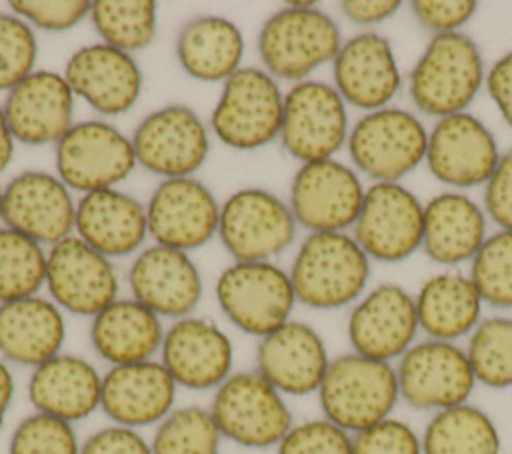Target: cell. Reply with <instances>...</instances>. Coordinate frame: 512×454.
I'll list each match as a JSON object with an SVG mask.
<instances>
[{"label":"cell","instance_id":"8","mask_svg":"<svg viewBox=\"0 0 512 454\" xmlns=\"http://www.w3.org/2000/svg\"><path fill=\"white\" fill-rule=\"evenodd\" d=\"M214 292L228 322L258 340L292 320L298 302L290 274L272 260L232 262L220 272Z\"/></svg>","mask_w":512,"mask_h":454},{"label":"cell","instance_id":"13","mask_svg":"<svg viewBox=\"0 0 512 454\" xmlns=\"http://www.w3.org/2000/svg\"><path fill=\"white\" fill-rule=\"evenodd\" d=\"M424 204L400 182H372L352 226L370 260L400 262L422 250Z\"/></svg>","mask_w":512,"mask_h":454},{"label":"cell","instance_id":"21","mask_svg":"<svg viewBox=\"0 0 512 454\" xmlns=\"http://www.w3.org/2000/svg\"><path fill=\"white\" fill-rule=\"evenodd\" d=\"M160 362L178 388L216 390L232 374L234 346L218 324L190 314L166 328Z\"/></svg>","mask_w":512,"mask_h":454},{"label":"cell","instance_id":"1","mask_svg":"<svg viewBox=\"0 0 512 454\" xmlns=\"http://www.w3.org/2000/svg\"><path fill=\"white\" fill-rule=\"evenodd\" d=\"M288 274L300 304L336 310L366 294L370 258L348 232H310L300 242Z\"/></svg>","mask_w":512,"mask_h":454},{"label":"cell","instance_id":"32","mask_svg":"<svg viewBox=\"0 0 512 454\" xmlns=\"http://www.w3.org/2000/svg\"><path fill=\"white\" fill-rule=\"evenodd\" d=\"M162 318L134 298H116L90 322V344L110 366L154 360L164 340Z\"/></svg>","mask_w":512,"mask_h":454},{"label":"cell","instance_id":"3","mask_svg":"<svg viewBox=\"0 0 512 454\" xmlns=\"http://www.w3.org/2000/svg\"><path fill=\"white\" fill-rule=\"evenodd\" d=\"M342 42L340 26L316 2H290L266 18L256 46L270 76L296 84L332 62Z\"/></svg>","mask_w":512,"mask_h":454},{"label":"cell","instance_id":"28","mask_svg":"<svg viewBox=\"0 0 512 454\" xmlns=\"http://www.w3.org/2000/svg\"><path fill=\"white\" fill-rule=\"evenodd\" d=\"M74 234L110 260L130 256L148 236L146 206L118 188L82 194L76 200Z\"/></svg>","mask_w":512,"mask_h":454},{"label":"cell","instance_id":"9","mask_svg":"<svg viewBox=\"0 0 512 454\" xmlns=\"http://www.w3.org/2000/svg\"><path fill=\"white\" fill-rule=\"evenodd\" d=\"M400 400L414 410L438 412L464 402L478 384L458 342L416 340L396 362Z\"/></svg>","mask_w":512,"mask_h":454},{"label":"cell","instance_id":"14","mask_svg":"<svg viewBox=\"0 0 512 454\" xmlns=\"http://www.w3.org/2000/svg\"><path fill=\"white\" fill-rule=\"evenodd\" d=\"M130 140L138 166L162 180L194 176L210 150L206 124L184 104H168L146 114Z\"/></svg>","mask_w":512,"mask_h":454},{"label":"cell","instance_id":"33","mask_svg":"<svg viewBox=\"0 0 512 454\" xmlns=\"http://www.w3.org/2000/svg\"><path fill=\"white\" fill-rule=\"evenodd\" d=\"M418 326L426 338L458 342L482 320V298L468 274L440 272L422 282L416 296Z\"/></svg>","mask_w":512,"mask_h":454},{"label":"cell","instance_id":"36","mask_svg":"<svg viewBox=\"0 0 512 454\" xmlns=\"http://www.w3.org/2000/svg\"><path fill=\"white\" fill-rule=\"evenodd\" d=\"M156 14L150 0H96L88 18L104 44L132 54L154 40Z\"/></svg>","mask_w":512,"mask_h":454},{"label":"cell","instance_id":"23","mask_svg":"<svg viewBox=\"0 0 512 454\" xmlns=\"http://www.w3.org/2000/svg\"><path fill=\"white\" fill-rule=\"evenodd\" d=\"M62 74L74 96L102 116H120L132 110L142 94L138 62L132 54L104 42L72 52Z\"/></svg>","mask_w":512,"mask_h":454},{"label":"cell","instance_id":"35","mask_svg":"<svg viewBox=\"0 0 512 454\" xmlns=\"http://www.w3.org/2000/svg\"><path fill=\"white\" fill-rule=\"evenodd\" d=\"M420 440L422 454H500L502 450L494 418L472 402L434 412Z\"/></svg>","mask_w":512,"mask_h":454},{"label":"cell","instance_id":"24","mask_svg":"<svg viewBox=\"0 0 512 454\" xmlns=\"http://www.w3.org/2000/svg\"><path fill=\"white\" fill-rule=\"evenodd\" d=\"M128 286L132 298L160 318L190 316L202 300V276L188 252L160 244L136 254L128 270Z\"/></svg>","mask_w":512,"mask_h":454},{"label":"cell","instance_id":"50","mask_svg":"<svg viewBox=\"0 0 512 454\" xmlns=\"http://www.w3.org/2000/svg\"><path fill=\"white\" fill-rule=\"evenodd\" d=\"M398 0H346L340 4L342 14L358 26H374L400 10Z\"/></svg>","mask_w":512,"mask_h":454},{"label":"cell","instance_id":"42","mask_svg":"<svg viewBox=\"0 0 512 454\" xmlns=\"http://www.w3.org/2000/svg\"><path fill=\"white\" fill-rule=\"evenodd\" d=\"M34 28L14 12H0V92H10L36 68Z\"/></svg>","mask_w":512,"mask_h":454},{"label":"cell","instance_id":"19","mask_svg":"<svg viewBox=\"0 0 512 454\" xmlns=\"http://www.w3.org/2000/svg\"><path fill=\"white\" fill-rule=\"evenodd\" d=\"M418 332L414 296L390 282L368 290L346 322L352 352L392 364L416 342Z\"/></svg>","mask_w":512,"mask_h":454},{"label":"cell","instance_id":"15","mask_svg":"<svg viewBox=\"0 0 512 454\" xmlns=\"http://www.w3.org/2000/svg\"><path fill=\"white\" fill-rule=\"evenodd\" d=\"M366 188L358 172L336 160L300 164L290 184L288 206L308 232H346L354 226Z\"/></svg>","mask_w":512,"mask_h":454},{"label":"cell","instance_id":"7","mask_svg":"<svg viewBox=\"0 0 512 454\" xmlns=\"http://www.w3.org/2000/svg\"><path fill=\"white\" fill-rule=\"evenodd\" d=\"M428 130L404 108H380L360 116L346 148L356 172L372 182H400L426 160Z\"/></svg>","mask_w":512,"mask_h":454},{"label":"cell","instance_id":"31","mask_svg":"<svg viewBox=\"0 0 512 454\" xmlns=\"http://www.w3.org/2000/svg\"><path fill=\"white\" fill-rule=\"evenodd\" d=\"M64 312L40 294L0 304V358L36 368L62 352Z\"/></svg>","mask_w":512,"mask_h":454},{"label":"cell","instance_id":"38","mask_svg":"<svg viewBox=\"0 0 512 454\" xmlns=\"http://www.w3.org/2000/svg\"><path fill=\"white\" fill-rule=\"evenodd\" d=\"M464 350L478 384L492 390L512 388V316L482 318Z\"/></svg>","mask_w":512,"mask_h":454},{"label":"cell","instance_id":"40","mask_svg":"<svg viewBox=\"0 0 512 454\" xmlns=\"http://www.w3.org/2000/svg\"><path fill=\"white\" fill-rule=\"evenodd\" d=\"M470 280L484 304L512 308V230H498L486 236L470 260Z\"/></svg>","mask_w":512,"mask_h":454},{"label":"cell","instance_id":"29","mask_svg":"<svg viewBox=\"0 0 512 454\" xmlns=\"http://www.w3.org/2000/svg\"><path fill=\"white\" fill-rule=\"evenodd\" d=\"M26 392L34 412L74 424L100 408L102 374L86 358L60 352L32 368Z\"/></svg>","mask_w":512,"mask_h":454},{"label":"cell","instance_id":"52","mask_svg":"<svg viewBox=\"0 0 512 454\" xmlns=\"http://www.w3.org/2000/svg\"><path fill=\"white\" fill-rule=\"evenodd\" d=\"M14 144H16V140L10 132L4 110L0 106V174L10 166V162L14 158Z\"/></svg>","mask_w":512,"mask_h":454},{"label":"cell","instance_id":"34","mask_svg":"<svg viewBox=\"0 0 512 454\" xmlns=\"http://www.w3.org/2000/svg\"><path fill=\"white\" fill-rule=\"evenodd\" d=\"M176 56L190 78L224 82L242 68L244 36L224 16H196L180 28Z\"/></svg>","mask_w":512,"mask_h":454},{"label":"cell","instance_id":"11","mask_svg":"<svg viewBox=\"0 0 512 454\" xmlns=\"http://www.w3.org/2000/svg\"><path fill=\"white\" fill-rule=\"evenodd\" d=\"M350 134L346 102L334 84L302 80L284 92L280 142L300 164L328 160L346 146Z\"/></svg>","mask_w":512,"mask_h":454},{"label":"cell","instance_id":"10","mask_svg":"<svg viewBox=\"0 0 512 454\" xmlns=\"http://www.w3.org/2000/svg\"><path fill=\"white\" fill-rule=\"evenodd\" d=\"M296 218L276 194L248 186L220 204L218 236L234 262H270L296 236Z\"/></svg>","mask_w":512,"mask_h":454},{"label":"cell","instance_id":"45","mask_svg":"<svg viewBox=\"0 0 512 454\" xmlns=\"http://www.w3.org/2000/svg\"><path fill=\"white\" fill-rule=\"evenodd\" d=\"M92 2L86 0H14L10 12L26 20L32 28L64 32L90 16Z\"/></svg>","mask_w":512,"mask_h":454},{"label":"cell","instance_id":"12","mask_svg":"<svg viewBox=\"0 0 512 454\" xmlns=\"http://www.w3.org/2000/svg\"><path fill=\"white\" fill-rule=\"evenodd\" d=\"M56 176L74 192L114 188L138 166L132 140L104 120L76 122L56 142Z\"/></svg>","mask_w":512,"mask_h":454},{"label":"cell","instance_id":"30","mask_svg":"<svg viewBox=\"0 0 512 454\" xmlns=\"http://www.w3.org/2000/svg\"><path fill=\"white\" fill-rule=\"evenodd\" d=\"M486 240L484 208L460 190H446L424 204L422 250L442 266L470 262Z\"/></svg>","mask_w":512,"mask_h":454},{"label":"cell","instance_id":"39","mask_svg":"<svg viewBox=\"0 0 512 454\" xmlns=\"http://www.w3.org/2000/svg\"><path fill=\"white\" fill-rule=\"evenodd\" d=\"M222 434L208 408H174L154 430L152 454H220Z\"/></svg>","mask_w":512,"mask_h":454},{"label":"cell","instance_id":"27","mask_svg":"<svg viewBox=\"0 0 512 454\" xmlns=\"http://www.w3.org/2000/svg\"><path fill=\"white\" fill-rule=\"evenodd\" d=\"M330 360L324 338L300 320H288L256 346V372L284 396L316 394Z\"/></svg>","mask_w":512,"mask_h":454},{"label":"cell","instance_id":"48","mask_svg":"<svg viewBox=\"0 0 512 454\" xmlns=\"http://www.w3.org/2000/svg\"><path fill=\"white\" fill-rule=\"evenodd\" d=\"M80 454H152V446L140 430L108 424L80 444Z\"/></svg>","mask_w":512,"mask_h":454},{"label":"cell","instance_id":"5","mask_svg":"<svg viewBox=\"0 0 512 454\" xmlns=\"http://www.w3.org/2000/svg\"><path fill=\"white\" fill-rule=\"evenodd\" d=\"M208 410L224 440L252 450L276 448L294 424L284 394L256 370L232 372Z\"/></svg>","mask_w":512,"mask_h":454},{"label":"cell","instance_id":"49","mask_svg":"<svg viewBox=\"0 0 512 454\" xmlns=\"http://www.w3.org/2000/svg\"><path fill=\"white\" fill-rule=\"evenodd\" d=\"M484 86L502 120L512 128V50L502 54L486 70Z\"/></svg>","mask_w":512,"mask_h":454},{"label":"cell","instance_id":"20","mask_svg":"<svg viewBox=\"0 0 512 454\" xmlns=\"http://www.w3.org/2000/svg\"><path fill=\"white\" fill-rule=\"evenodd\" d=\"M2 220L38 244L54 246L74 232L76 200L56 174L26 170L2 188Z\"/></svg>","mask_w":512,"mask_h":454},{"label":"cell","instance_id":"43","mask_svg":"<svg viewBox=\"0 0 512 454\" xmlns=\"http://www.w3.org/2000/svg\"><path fill=\"white\" fill-rule=\"evenodd\" d=\"M276 454H352V434L322 418L292 424Z\"/></svg>","mask_w":512,"mask_h":454},{"label":"cell","instance_id":"22","mask_svg":"<svg viewBox=\"0 0 512 454\" xmlns=\"http://www.w3.org/2000/svg\"><path fill=\"white\" fill-rule=\"evenodd\" d=\"M332 80L346 106L364 114L390 106L402 86L390 40L378 32H360L344 40L332 60Z\"/></svg>","mask_w":512,"mask_h":454},{"label":"cell","instance_id":"25","mask_svg":"<svg viewBox=\"0 0 512 454\" xmlns=\"http://www.w3.org/2000/svg\"><path fill=\"white\" fill-rule=\"evenodd\" d=\"M178 384L160 360L110 366L102 374L100 410L112 424L158 426L176 402Z\"/></svg>","mask_w":512,"mask_h":454},{"label":"cell","instance_id":"17","mask_svg":"<svg viewBox=\"0 0 512 454\" xmlns=\"http://www.w3.org/2000/svg\"><path fill=\"white\" fill-rule=\"evenodd\" d=\"M146 220L154 244L190 252L218 234L220 204L194 176L164 178L148 198Z\"/></svg>","mask_w":512,"mask_h":454},{"label":"cell","instance_id":"18","mask_svg":"<svg viewBox=\"0 0 512 454\" xmlns=\"http://www.w3.org/2000/svg\"><path fill=\"white\" fill-rule=\"evenodd\" d=\"M46 288L62 312L94 318L118 298V276L110 258L72 234L48 250Z\"/></svg>","mask_w":512,"mask_h":454},{"label":"cell","instance_id":"44","mask_svg":"<svg viewBox=\"0 0 512 454\" xmlns=\"http://www.w3.org/2000/svg\"><path fill=\"white\" fill-rule=\"evenodd\" d=\"M352 454H422L420 432L406 420L390 416L352 434Z\"/></svg>","mask_w":512,"mask_h":454},{"label":"cell","instance_id":"2","mask_svg":"<svg viewBox=\"0 0 512 454\" xmlns=\"http://www.w3.org/2000/svg\"><path fill=\"white\" fill-rule=\"evenodd\" d=\"M486 82L478 44L464 32L430 38L408 76V94L418 112L444 118L466 112Z\"/></svg>","mask_w":512,"mask_h":454},{"label":"cell","instance_id":"26","mask_svg":"<svg viewBox=\"0 0 512 454\" xmlns=\"http://www.w3.org/2000/svg\"><path fill=\"white\" fill-rule=\"evenodd\" d=\"M74 104L64 74L34 70L6 92L2 110L16 142L44 146L56 144L74 126Z\"/></svg>","mask_w":512,"mask_h":454},{"label":"cell","instance_id":"51","mask_svg":"<svg viewBox=\"0 0 512 454\" xmlns=\"http://www.w3.org/2000/svg\"><path fill=\"white\" fill-rule=\"evenodd\" d=\"M14 392H16L14 374L8 366V362L0 358V430L4 428L6 414H8V410L12 406V400H14Z\"/></svg>","mask_w":512,"mask_h":454},{"label":"cell","instance_id":"47","mask_svg":"<svg viewBox=\"0 0 512 454\" xmlns=\"http://www.w3.org/2000/svg\"><path fill=\"white\" fill-rule=\"evenodd\" d=\"M482 208L498 230H512V150L500 156V162L484 184Z\"/></svg>","mask_w":512,"mask_h":454},{"label":"cell","instance_id":"6","mask_svg":"<svg viewBox=\"0 0 512 454\" xmlns=\"http://www.w3.org/2000/svg\"><path fill=\"white\" fill-rule=\"evenodd\" d=\"M284 92L264 68L242 66L222 82L210 116L216 138L234 150H258L280 136Z\"/></svg>","mask_w":512,"mask_h":454},{"label":"cell","instance_id":"16","mask_svg":"<svg viewBox=\"0 0 512 454\" xmlns=\"http://www.w3.org/2000/svg\"><path fill=\"white\" fill-rule=\"evenodd\" d=\"M500 156L492 130L470 112L438 118L428 130L424 162L436 180L454 190L484 186Z\"/></svg>","mask_w":512,"mask_h":454},{"label":"cell","instance_id":"46","mask_svg":"<svg viewBox=\"0 0 512 454\" xmlns=\"http://www.w3.org/2000/svg\"><path fill=\"white\" fill-rule=\"evenodd\" d=\"M410 8L414 18L436 36L462 32V26L476 14L478 4L472 0H416Z\"/></svg>","mask_w":512,"mask_h":454},{"label":"cell","instance_id":"53","mask_svg":"<svg viewBox=\"0 0 512 454\" xmlns=\"http://www.w3.org/2000/svg\"><path fill=\"white\" fill-rule=\"evenodd\" d=\"M0 220H2V188H0Z\"/></svg>","mask_w":512,"mask_h":454},{"label":"cell","instance_id":"37","mask_svg":"<svg viewBox=\"0 0 512 454\" xmlns=\"http://www.w3.org/2000/svg\"><path fill=\"white\" fill-rule=\"evenodd\" d=\"M46 260L42 244L0 226V304L36 296L46 286Z\"/></svg>","mask_w":512,"mask_h":454},{"label":"cell","instance_id":"4","mask_svg":"<svg viewBox=\"0 0 512 454\" xmlns=\"http://www.w3.org/2000/svg\"><path fill=\"white\" fill-rule=\"evenodd\" d=\"M316 394L322 416L350 434L390 418L400 402L394 364L352 350L330 360Z\"/></svg>","mask_w":512,"mask_h":454},{"label":"cell","instance_id":"41","mask_svg":"<svg viewBox=\"0 0 512 454\" xmlns=\"http://www.w3.org/2000/svg\"><path fill=\"white\" fill-rule=\"evenodd\" d=\"M80 444L74 424L34 412L14 428L8 454H80Z\"/></svg>","mask_w":512,"mask_h":454}]
</instances>
